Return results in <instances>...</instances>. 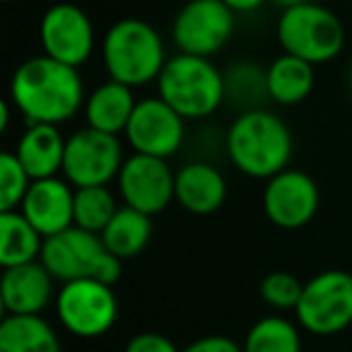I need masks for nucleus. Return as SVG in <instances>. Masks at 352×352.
Wrapping results in <instances>:
<instances>
[{
	"label": "nucleus",
	"mask_w": 352,
	"mask_h": 352,
	"mask_svg": "<svg viewBox=\"0 0 352 352\" xmlns=\"http://www.w3.org/2000/svg\"><path fill=\"white\" fill-rule=\"evenodd\" d=\"M39 39L49 58L73 68L87 63L97 44L92 20L73 3H58L44 12L39 22Z\"/></svg>",
	"instance_id": "nucleus-13"
},
{
	"label": "nucleus",
	"mask_w": 352,
	"mask_h": 352,
	"mask_svg": "<svg viewBox=\"0 0 352 352\" xmlns=\"http://www.w3.org/2000/svg\"><path fill=\"white\" fill-rule=\"evenodd\" d=\"M85 99L87 94L78 68L46 54L27 58L12 73L10 104L27 123H68L85 107Z\"/></svg>",
	"instance_id": "nucleus-1"
},
{
	"label": "nucleus",
	"mask_w": 352,
	"mask_h": 352,
	"mask_svg": "<svg viewBox=\"0 0 352 352\" xmlns=\"http://www.w3.org/2000/svg\"><path fill=\"white\" fill-rule=\"evenodd\" d=\"M56 314L70 336L94 340L118 321V299L109 283L94 278L63 283L56 292Z\"/></svg>",
	"instance_id": "nucleus-7"
},
{
	"label": "nucleus",
	"mask_w": 352,
	"mask_h": 352,
	"mask_svg": "<svg viewBox=\"0 0 352 352\" xmlns=\"http://www.w3.org/2000/svg\"><path fill=\"white\" fill-rule=\"evenodd\" d=\"M30 186L32 176L27 174L15 152H3L0 155V212L20 210Z\"/></svg>",
	"instance_id": "nucleus-27"
},
{
	"label": "nucleus",
	"mask_w": 352,
	"mask_h": 352,
	"mask_svg": "<svg viewBox=\"0 0 352 352\" xmlns=\"http://www.w3.org/2000/svg\"><path fill=\"white\" fill-rule=\"evenodd\" d=\"M6 3H10V0H6Z\"/></svg>",
	"instance_id": "nucleus-34"
},
{
	"label": "nucleus",
	"mask_w": 352,
	"mask_h": 352,
	"mask_svg": "<svg viewBox=\"0 0 352 352\" xmlns=\"http://www.w3.org/2000/svg\"><path fill=\"white\" fill-rule=\"evenodd\" d=\"M234 34V12L222 0H188L171 25L179 54L212 58Z\"/></svg>",
	"instance_id": "nucleus-10"
},
{
	"label": "nucleus",
	"mask_w": 352,
	"mask_h": 352,
	"mask_svg": "<svg viewBox=\"0 0 352 352\" xmlns=\"http://www.w3.org/2000/svg\"><path fill=\"white\" fill-rule=\"evenodd\" d=\"M123 352H182L174 345V340H169L166 336L155 331H145L133 336L131 340L126 342Z\"/></svg>",
	"instance_id": "nucleus-29"
},
{
	"label": "nucleus",
	"mask_w": 352,
	"mask_h": 352,
	"mask_svg": "<svg viewBox=\"0 0 352 352\" xmlns=\"http://www.w3.org/2000/svg\"><path fill=\"white\" fill-rule=\"evenodd\" d=\"M102 239L116 258H135L147 249L152 239V217L131 206H121L107 230L102 232Z\"/></svg>",
	"instance_id": "nucleus-22"
},
{
	"label": "nucleus",
	"mask_w": 352,
	"mask_h": 352,
	"mask_svg": "<svg viewBox=\"0 0 352 352\" xmlns=\"http://www.w3.org/2000/svg\"><path fill=\"white\" fill-rule=\"evenodd\" d=\"M316 65L297 58V56L283 54L268 65V94L270 102L280 107H297L311 94L316 82Z\"/></svg>",
	"instance_id": "nucleus-21"
},
{
	"label": "nucleus",
	"mask_w": 352,
	"mask_h": 352,
	"mask_svg": "<svg viewBox=\"0 0 352 352\" xmlns=\"http://www.w3.org/2000/svg\"><path fill=\"white\" fill-rule=\"evenodd\" d=\"M222 3H225V6L236 15V12H256V10H261L268 0H222Z\"/></svg>",
	"instance_id": "nucleus-31"
},
{
	"label": "nucleus",
	"mask_w": 352,
	"mask_h": 352,
	"mask_svg": "<svg viewBox=\"0 0 352 352\" xmlns=\"http://www.w3.org/2000/svg\"><path fill=\"white\" fill-rule=\"evenodd\" d=\"M39 261L60 285L82 278L113 285L121 278L123 263L107 249L102 234L80 230V227H70L60 234L44 239Z\"/></svg>",
	"instance_id": "nucleus-5"
},
{
	"label": "nucleus",
	"mask_w": 352,
	"mask_h": 352,
	"mask_svg": "<svg viewBox=\"0 0 352 352\" xmlns=\"http://www.w3.org/2000/svg\"><path fill=\"white\" fill-rule=\"evenodd\" d=\"M0 352H60V340L56 328L41 314H6L0 321Z\"/></svg>",
	"instance_id": "nucleus-20"
},
{
	"label": "nucleus",
	"mask_w": 352,
	"mask_h": 352,
	"mask_svg": "<svg viewBox=\"0 0 352 352\" xmlns=\"http://www.w3.org/2000/svg\"><path fill=\"white\" fill-rule=\"evenodd\" d=\"M157 97L186 121L208 118L227 102L225 73L210 58L191 54L169 56L157 78Z\"/></svg>",
	"instance_id": "nucleus-4"
},
{
	"label": "nucleus",
	"mask_w": 352,
	"mask_h": 352,
	"mask_svg": "<svg viewBox=\"0 0 352 352\" xmlns=\"http://www.w3.org/2000/svg\"><path fill=\"white\" fill-rule=\"evenodd\" d=\"M174 196L191 215H212L227 198V179L210 162H188L176 171Z\"/></svg>",
	"instance_id": "nucleus-17"
},
{
	"label": "nucleus",
	"mask_w": 352,
	"mask_h": 352,
	"mask_svg": "<svg viewBox=\"0 0 352 352\" xmlns=\"http://www.w3.org/2000/svg\"><path fill=\"white\" fill-rule=\"evenodd\" d=\"M20 212L44 239L60 234L75 225V186L60 176L32 182Z\"/></svg>",
	"instance_id": "nucleus-15"
},
{
	"label": "nucleus",
	"mask_w": 352,
	"mask_h": 352,
	"mask_svg": "<svg viewBox=\"0 0 352 352\" xmlns=\"http://www.w3.org/2000/svg\"><path fill=\"white\" fill-rule=\"evenodd\" d=\"M44 249V236L32 227V222L20 210L0 212V265L34 263Z\"/></svg>",
	"instance_id": "nucleus-23"
},
{
	"label": "nucleus",
	"mask_w": 352,
	"mask_h": 352,
	"mask_svg": "<svg viewBox=\"0 0 352 352\" xmlns=\"http://www.w3.org/2000/svg\"><path fill=\"white\" fill-rule=\"evenodd\" d=\"M225 145L232 164L241 174L263 182L289 169L294 150L287 123L265 109L241 111L227 131Z\"/></svg>",
	"instance_id": "nucleus-2"
},
{
	"label": "nucleus",
	"mask_w": 352,
	"mask_h": 352,
	"mask_svg": "<svg viewBox=\"0 0 352 352\" xmlns=\"http://www.w3.org/2000/svg\"><path fill=\"white\" fill-rule=\"evenodd\" d=\"M270 3H275L278 8L287 10V8H297V6H304V3H311V0H270Z\"/></svg>",
	"instance_id": "nucleus-32"
},
{
	"label": "nucleus",
	"mask_w": 352,
	"mask_h": 352,
	"mask_svg": "<svg viewBox=\"0 0 352 352\" xmlns=\"http://www.w3.org/2000/svg\"><path fill=\"white\" fill-rule=\"evenodd\" d=\"M182 352H244V347L227 336H206L188 342Z\"/></svg>",
	"instance_id": "nucleus-30"
},
{
	"label": "nucleus",
	"mask_w": 352,
	"mask_h": 352,
	"mask_svg": "<svg viewBox=\"0 0 352 352\" xmlns=\"http://www.w3.org/2000/svg\"><path fill=\"white\" fill-rule=\"evenodd\" d=\"M278 41L283 54L297 56L311 65H323L340 56L345 27L336 12L311 0L283 10L278 20Z\"/></svg>",
	"instance_id": "nucleus-6"
},
{
	"label": "nucleus",
	"mask_w": 352,
	"mask_h": 352,
	"mask_svg": "<svg viewBox=\"0 0 352 352\" xmlns=\"http://www.w3.org/2000/svg\"><path fill=\"white\" fill-rule=\"evenodd\" d=\"M302 289H304V285L299 283L294 275L285 273V270H275V273H268L261 280V299H263L268 307L280 309V311L297 309Z\"/></svg>",
	"instance_id": "nucleus-28"
},
{
	"label": "nucleus",
	"mask_w": 352,
	"mask_h": 352,
	"mask_svg": "<svg viewBox=\"0 0 352 352\" xmlns=\"http://www.w3.org/2000/svg\"><path fill=\"white\" fill-rule=\"evenodd\" d=\"M318 186L307 171L285 169L265 182L263 212L280 230H302L318 210Z\"/></svg>",
	"instance_id": "nucleus-14"
},
{
	"label": "nucleus",
	"mask_w": 352,
	"mask_h": 352,
	"mask_svg": "<svg viewBox=\"0 0 352 352\" xmlns=\"http://www.w3.org/2000/svg\"><path fill=\"white\" fill-rule=\"evenodd\" d=\"M123 135L138 155L169 160L186 140V118L176 113L162 97L138 99Z\"/></svg>",
	"instance_id": "nucleus-11"
},
{
	"label": "nucleus",
	"mask_w": 352,
	"mask_h": 352,
	"mask_svg": "<svg viewBox=\"0 0 352 352\" xmlns=\"http://www.w3.org/2000/svg\"><path fill=\"white\" fill-rule=\"evenodd\" d=\"M347 87H350V94H352V65H350V70H347Z\"/></svg>",
	"instance_id": "nucleus-33"
},
{
	"label": "nucleus",
	"mask_w": 352,
	"mask_h": 352,
	"mask_svg": "<svg viewBox=\"0 0 352 352\" xmlns=\"http://www.w3.org/2000/svg\"><path fill=\"white\" fill-rule=\"evenodd\" d=\"M0 302L6 314L36 316L51 302H56V280L41 261L15 268H3L0 278Z\"/></svg>",
	"instance_id": "nucleus-16"
},
{
	"label": "nucleus",
	"mask_w": 352,
	"mask_h": 352,
	"mask_svg": "<svg viewBox=\"0 0 352 352\" xmlns=\"http://www.w3.org/2000/svg\"><path fill=\"white\" fill-rule=\"evenodd\" d=\"M65 140L58 126L51 123H27L25 133L20 135L15 147L17 160L32 176V182L51 179L63 171Z\"/></svg>",
	"instance_id": "nucleus-18"
},
{
	"label": "nucleus",
	"mask_w": 352,
	"mask_h": 352,
	"mask_svg": "<svg viewBox=\"0 0 352 352\" xmlns=\"http://www.w3.org/2000/svg\"><path fill=\"white\" fill-rule=\"evenodd\" d=\"M116 184L118 196L123 198V206L135 208V210L145 212L150 217L164 212L169 203L176 201V171H171L169 162L160 160V157L133 152L123 162Z\"/></svg>",
	"instance_id": "nucleus-12"
},
{
	"label": "nucleus",
	"mask_w": 352,
	"mask_h": 352,
	"mask_svg": "<svg viewBox=\"0 0 352 352\" xmlns=\"http://www.w3.org/2000/svg\"><path fill=\"white\" fill-rule=\"evenodd\" d=\"M135 107L138 99L133 94V87L109 80L87 94L82 113L89 128L109 133V135H118V133H126Z\"/></svg>",
	"instance_id": "nucleus-19"
},
{
	"label": "nucleus",
	"mask_w": 352,
	"mask_h": 352,
	"mask_svg": "<svg viewBox=\"0 0 352 352\" xmlns=\"http://www.w3.org/2000/svg\"><path fill=\"white\" fill-rule=\"evenodd\" d=\"M225 92H227V102L239 107L241 111L261 109V104L265 99H270L268 70H263L256 63H249V60L234 63L225 73Z\"/></svg>",
	"instance_id": "nucleus-24"
},
{
	"label": "nucleus",
	"mask_w": 352,
	"mask_h": 352,
	"mask_svg": "<svg viewBox=\"0 0 352 352\" xmlns=\"http://www.w3.org/2000/svg\"><path fill=\"white\" fill-rule=\"evenodd\" d=\"M244 352H302L299 326L285 316H263L249 328Z\"/></svg>",
	"instance_id": "nucleus-25"
},
{
	"label": "nucleus",
	"mask_w": 352,
	"mask_h": 352,
	"mask_svg": "<svg viewBox=\"0 0 352 352\" xmlns=\"http://www.w3.org/2000/svg\"><path fill=\"white\" fill-rule=\"evenodd\" d=\"M297 323L318 338L338 336L352 326V275L345 270H323L304 283L294 309Z\"/></svg>",
	"instance_id": "nucleus-8"
},
{
	"label": "nucleus",
	"mask_w": 352,
	"mask_h": 352,
	"mask_svg": "<svg viewBox=\"0 0 352 352\" xmlns=\"http://www.w3.org/2000/svg\"><path fill=\"white\" fill-rule=\"evenodd\" d=\"M123 162L126 155L118 135H109L85 126L65 140L60 176L75 188L109 186L118 179Z\"/></svg>",
	"instance_id": "nucleus-9"
},
{
	"label": "nucleus",
	"mask_w": 352,
	"mask_h": 352,
	"mask_svg": "<svg viewBox=\"0 0 352 352\" xmlns=\"http://www.w3.org/2000/svg\"><path fill=\"white\" fill-rule=\"evenodd\" d=\"M102 60L109 80L135 89L157 82L169 56L160 32L150 22L126 17L109 27L104 34Z\"/></svg>",
	"instance_id": "nucleus-3"
},
{
	"label": "nucleus",
	"mask_w": 352,
	"mask_h": 352,
	"mask_svg": "<svg viewBox=\"0 0 352 352\" xmlns=\"http://www.w3.org/2000/svg\"><path fill=\"white\" fill-rule=\"evenodd\" d=\"M116 196L109 186L75 188V225L80 230L102 234L111 217L116 215Z\"/></svg>",
	"instance_id": "nucleus-26"
}]
</instances>
